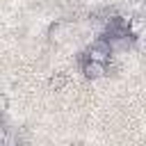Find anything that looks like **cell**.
Returning a JSON list of instances; mask_svg holds the SVG:
<instances>
[{
    "label": "cell",
    "instance_id": "1",
    "mask_svg": "<svg viewBox=\"0 0 146 146\" xmlns=\"http://www.w3.org/2000/svg\"><path fill=\"white\" fill-rule=\"evenodd\" d=\"M87 59H91V62H98V64H107L110 62V55H112V48H110V43H107V39H100V41H96V43H91L89 48H87Z\"/></svg>",
    "mask_w": 146,
    "mask_h": 146
},
{
    "label": "cell",
    "instance_id": "2",
    "mask_svg": "<svg viewBox=\"0 0 146 146\" xmlns=\"http://www.w3.org/2000/svg\"><path fill=\"white\" fill-rule=\"evenodd\" d=\"M80 68H82L84 78H89V80H98V78H103V75L107 73V71H105V64L91 62V59H87V55L80 57Z\"/></svg>",
    "mask_w": 146,
    "mask_h": 146
},
{
    "label": "cell",
    "instance_id": "3",
    "mask_svg": "<svg viewBox=\"0 0 146 146\" xmlns=\"http://www.w3.org/2000/svg\"><path fill=\"white\" fill-rule=\"evenodd\" d=\"M132 39L135 36L130 32H125V34H119V36H107V43H110L112 52H123V50H128L132 46Z\"/></svg>",
    "mask_w": 146,
    "mask_h": 146
},
{
    "label": "cell",
    "instance_id": "4",
    "mask_svg": "<svg viewBox=\"0 0 146 146\" xmlns=\"http://www.w3.org/2000/svg\"><path fill=\"white\" fill-rule=\"evenodd\" d=\"M64 84H66V78H64V75H55V78L50 80V87H52V89H62Z\"/></svg>",
    "mask_w": 146,
    "mask_h": 146
},
{
    "label": "cell",
    "instance_id": "5",
    "mask_svg": "<svg viewBox=\"0 0 146 146\" xmlns=\"http://www.w3.org/2000/svg\"><path fill=\"white\" fill-rule=\"evenodd\" d=\"M141 46H144V48H146V43H141Z\"/></svg>",
    "mask_w": 146,
    "mask_h": 146
}]
</instances>
